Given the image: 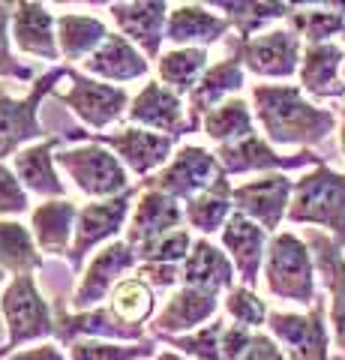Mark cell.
Wrapping results in <instances>:
<instances>
[{"instance_id": "obj_1", "label": "cell", "mask_w": 345, "mask_h": 360, "mask_svg": "<svg viewBox=\"0 0 345 360\" xmlns=\"http://www.w3.org/2000/svg\"><path fill=\"white\" fill-rule=\"evenodd\" d=\"M255 120L271 144H318L333 129V115L313 105L294 84H255Z\"/></svg>"}, {"instance_id": "obj_2", "label": "cell", "mask_w": 345, "mask_h": 360, "mask_svg": "<svg viewBox=\"0 0 345 360\" xmlns=\"http://www.w3.org/2000/svg\"><path fill=\"white\" fill-rule=\"evenodd\" d=\"M0 315L6 321V345L0 360L15 354L25 345L51 342L58 336V321L46 295L37 285V276H13L0 295Z\"/></svg>"}, {"instance_id": "obj_3", "label": "cell", "mask_w": 345, "mask_h": 360, "mask_svg": "<svg viewBox=\"0 0 345 360\" xmlns=\"http://www.w3.org/2000/svg\"><path fill=\"white\" fill-rule=\"evenodd\" d=\"M70 78V66H51L30 84L27 96H9L0 90V162L6 156H15L18 150L42 141V123L39 108L42 99L58 94V84Z\"/></svg>"}, {"instance_id": "obj_4", "label": "cell", "mask_w": 345, "mask_h": 360, "mask_svg": "<svg viewBox=\"0 0 345 360\" xmlns=\"http://www.w3.org/2000/svg\"><path fill=\"white\" fill-rule=\"evenodd\" d=\"M58 168L72 180L75 189L84 193L91 201H108V198H117V195H124L126 189H132L126 165L108 148L93 144V141L75 144V148H60Z\"/></svg>"}, {"instance_id": "obj_5", "label": "cell", "mask_w": 345, "mask_h": 360, "mask_svg": "<svg viewBox=\"0 0 345 360\" xmlns=\"http://www.w3.org/2000/svg\"><path fill=\"white\" fill-rule=\"evenodd\" d=\"M264 283L267 291L280 300L309 307L315 303V274H313V255L306 243L297 234H273L264 255Z\"/></svg>"}, {"instance_id": "obj_6", "label": "cell", "mask_w": 345, "mask_h": 360, "mask_svg": "<svg viewBox=\"0 0 345 360\" xmlns=\"http://www.w3.org/2000/svg\"><path fill=\"white\" fill-rule=\"evenodd\" d=\"M288 219L325 225L337 234L339 243H345V174L330 172L327 165H315L309 174L294 180Z\"/></svg>"}, {"instance_id": "obj_7", "label": "cell", "mask_w": 345, "mask_h": 360, "mask_svg": "<svg viewBox=\"0 0 345 360\" xmlns=\"http://www.w3.org/2000/svg\"><path fill=\"white\" fill-rule=\"evenodd\" d=\"M66 139L103 144L126 165V172L138 177H153L157 172H162L171 162L177 144V139H171V135H160L141 127H124L117 132H66Z\"/></svg>"}, {"instance_id": "obj_8", "label": "cell", "mask_w": 345, "mask_h": 360, "mask_svg": "<svg viewBox=\"0 0 345 360\" xmlns=\"http://www.w3.org/2000/svg\"><path fill=\"white\" fill-rule=\"evenodd\" d=\"M138 186L126 189L124 195L108 198V201H91V205L79 207V219H75V238H72V250H70V264L72 270H84L87 255L99 246H108L117 240L120 231H126L132 207L138 198Z\"/></svg>"}, {"instance_id": "obj_9", "label": "cell", "mask_w": 345, "mask_h": 360, "mask_svg": "<svg viewBox=\"0 0 345 360\" xmlns=\"http://www.w3.org/2000/svg\"><path fill=\"white\" fill-rule=\"evenodd\" d=\"M222 177H228V174L222 172V165H219L214 150L198 148V144H183V148L174 150L171 162L153 177L141 180V186L144 189H160V193L171 195L174 201L186 205V201H193L202 193H207L210 186H216Z\"/></svg>"}, {"instance_id": "obj_10", "label": "cell", "mask_w": 345, "mask_h": 360, "mask_svg": "<svg viewBox=\"0 0 345 360\" xmlns=\"http://www.w3.org/2000/svg\"><path fill=\"white\" fill-rule=\"evenodd\" d=\"M66 82H70V90H58L54 96L93 132L108 129L111 123H117L132 105V96L126 94V87L105 84L93 75L79 72L75 66H70V78H66Z\"/></svg>"}, {"instance_id": "obj_11", "label": "cell", "mask_w": 345, "mask_h": 360, "mask_svg": "<svg viewBox=\"0 0 345 360\" xmlns=\"http://www.w3.org/2000/svg\"><path fill=\"white\" fill-rule=\"evenodd\" d=\"M132 267H138V255H136V246L132 243L115 240V243L103 246L82 270L79 285H75L72 297H70L72 312H87V309L103 307L108 295L115 291V285L124 283Z\"/></svg>"}, {"instance_id": "obj_12", "label": "cell", "mask_w": 345, "mask_h": 360, "mask_svg": "<svg viewBox=\"0 0 345 360\" xmlns=\"http://www.w3.org/2000/svg\"><path fill=\"white\" fill-rule=\"evenodd\" d=\"M235 58L261 78H292L300 70L304 51L294 30H267L252 39H237Z\"/></svg>"}, {"instance_id": "obj_13", "label": "cell", "mask_w": 345, "mask_h": 360, "mask_svg": "<svg viewBox=\"0 0 345 360\" xmlns=\"http://www.w3.org/2000/svg\"><path fill=\"white\" fill-rule=\"evenodd\" d=\"M126 117L132 127L160 132V135H171V139H181L189 135V115H186V99L177 96L174 90H169L162 82H148L136 96H132V105L126 111Z\"/></svg>"}, {"instance_id": "obj_14", "label": "cell", "mask_w": 345, "mask_h": 360, "mask_svg": "<svg viewBox=\"0 0 345 360\" xmlns=\"http://www.w3.org/2000/svg\"><path fill=\"white\" fill-rule=\"evenodd\" d=\"M111 18L117 25V33L126 37L148 60H160L165 27H169L171 6L165 0H132V4H111Z\"/></svg>"}, {"instance_id": "obj_15", "label": "cell", "mask_w": 345, "mask_h": 360, "mask_svg": "<svg viewBox=\"0 0 345 360\" xmlns=\"http://www.w3.org/2000/svg\"><path fill=\"white\" fill-rule=\"evenodd\" d=\"M267 330L280 348H285L288 360H327V328H325V307L315 303L313 312H271Z\"/></svg>"}, {"instance_id": "obj_16", "label": "cell", "mask_w": 345, "mask_h": 360, "mask_svg": "<svg viewBox=\"0 0 345 360\" xmlns=\"http://www.w3.org/2000/svg\"><path fill=\"white\" fill-rule=\"evenodd\" d=\"M292 193H294V180H288L285 174H264L261 180H249V184L235 186L231 198H235L237 213L259 222L267 234H273L280 229L282 217H288Z\"/></svg>"}, {"instance_id": "obj_17", "label": "cell", "mask_w": 345, "mask_h": 360, "mask_svg": "<svg viewBox=\"0 0 345 360\" xmlns=\"http://www.w3.org/2000/svg\"><path fill=\"white\" fill-rule=\"evenodd\" d=\"M214 153L222 165V172L228 177L231 174H252V172L282 174V172H292V168H304L309 162L321 165V156L309 153V150H300L297 156H280L271 148V141L259 139V132L249 135V139H243V141H235V144H222V148H216Z\"/></svg>"}, {"instance_id": "obj_18", "label": "cell", "mask_w": 345, "mask_h": 360, "mask_svg": "<svg viewBox=\"0 0 345 360\" xmlns=\"http://www.w3.org/2000/svg\"><path fill=\"white\" fill-rule=\"evenodd\" d=\"M219 312V295H210L202 288L181 285L171 291V297L165 300V307L153 319V336H183L195 333L216 319Z\"/></svg>"}, {"instance_id": "obj_19", "label": "cell", "mask_w": 345, "mask_h": 360, "mask_svg": "<svg viewBox=\"0 0 345 360\" xmlns=\"http://www.w3.org/2000/svg\"><path fill=\"white\" fill-rule=\"evenodd\" d=\"M219 243L228 252L231 264H235L240 285H259V274L264 270V255H267V231L259 222H252L243 213H231L226 229L219 231Z\"/></svg>"}, {"instance_id": "obj_20", "label": "cell", "mask_w": 345, "mask_h": 360, "mask_svg": "<svg viewBox=\"0 0 345 360\" xmlns=\"http://www.w3.org/2000/svg\"><path fill=\"white\" fill-rule=\"evenodd\" d=\"M243 84H247V70H243V63L235 58V54L216 60L214 66H207V72L198 78L193 94L186 96V115H189L193 132L202 127V120L210 115V111L235 96Z\"/></svg>"}, {"instance_id": "obj_21", "label": "cell", "mask_w": 345, "mask_h": 360, "mask_svg": "<svg viewBox=\"0 0 345 360\" xmlns=\"http://www.w3.org/2000/svg\"><path fill=\"white\" fill-rule=\"evenodd\" d=\"M186 217H183V205L174 201L171 195L160 193V189H144L136 198V207H132V217L126 225V243L141 246L153 238H162L174 229H183Z\"/></svg>"}, {"instance_id": "obj_22", "label": "cell", "mask_w": 345, "mask_h": 360, "mask_svg": "<svg viewBox=\"0 0 345 360\" xmlns=\"http://www.w3.org/2000/svg\"><path fill=\"white\" fill-rule=\"evenodd\" d=\"M228 30L231 21L214 9L202 4H177L169 15L165 42H171L174 49H210L228 37Z\"/></svg>"}, {"instance_id": "obj_23", "label": "cell", "mask_w": 345, "mask_h": 360, "mask_svg": "<svg viewBox=\"0 0 345 360\" xmlns=\"http://www.w3.org/2000/svg\"><path fill=\"white\" fill-rule=\"evenodd\" d=\"M84 72L99 78L105 84H117L124 87L126 82H138V78H148L150 72V60L141 54V49H136L126 37L120 33H111V37L99 45V49L84 60Z\"/></svg>"}, {"instance_id": "obj_24", "label": "cell", "mask_w": 345, "mask_h": 360, "mask_svg": "<svg viewBox=\"0 0 345 360\" xmlns=\"http://www.w3.org/2000/svg\"><path fill=\"white\" fill-rule=\"evenodd\" d=\"M58 144L60 139H42L13 156V172L27 193L39 195L42 201L66 198V184L58 174Z\"/></svg>"}, {"instance_id": "obj_25", "label": "cell", "mask_w": 345, "mask_h": 360, "mask_svg": "<svg viewBox=\"0 0 345 360\" xmlns=\"http://www.w3.org/2000/svg\"><path fill=\"white\" fill-rule=\"evenodd\" d=\"M13 42L21 54L42 60H60L58 45V18L48 13V6L21 0L13 13Z\"/></svg>"}, {"instance_id": "obj_26", "label": "cell", "mask_w": 345, "mask_h": 360, "mask_svg": "<svg viewBox=\"0 0 345 360\" xmlns=\"http://www.w3.org/2000/svg\"><path fill=\"white\" fill-rule=\"evenodd\" d=\"M235 274L237 270L222 246H216L210 238H198L193 243V252L181 264V285L222 295V291L235 288Z\"/></svg>"}, {"instance_id": "obj_27", "label": "cell", "mask_w": 345, "mask_h": 360, "mask_svg": "<svg viewBox=\"0 0 345 360\" xmlns=\"http://www.w3.org/2000/svg\"><path fill=\"white\" fill-rule=\"evenodd\" d=\"M75 219H79V205L72 198L42 201L30 210V231L37 238L39 252L48 255H70L75 238Z\"/></svg>"}, {"instance_id": "obj_28", "label": "cell", "mask_w": 345, "mask_h": 360, "mask_svg": "<svg viewBox=\"0 0 345 360\" xmlns=\"http://www.w3.org/2000/svg\"><path fill=\"white\" fill-rule=\"evenodd\" d=\"M342 63L345 54L337 42L306 45L300 60V84L313 96H337L342 90Z\"/></svg>"}, {"instance_id": "obj_29", "label": "cell", "mask_w": 345, "mask_h": 360, "mask_svg": "<svg viewBox=\"0 0 345 360\" xmlns=\"http://www.w3.org/2000/svg\"><path fill=\"white\" fill-rule=\"evenodd\" d=\"M108 37H111L108 25L96 15H79V13L58 15V45L66 66L84 63Z\"/></svg>"}, {"instance_id": "obj_30", "label": "cell", "mask_w": 345, "mask_h": 360, "mask_svg": "<svg viewBox=\"0 0 345 360\" xmlns=\"http://www.w3.org/2000/svg\"><path fill=\"white\" fill-rule=\"evenodd\" d=\"M235 186H231L228 177H222L216 186H210L207 193H202L198 198L186 201L183 205V217L189 231H202L204 238L207 234H216L226 229V222L235 213Z\"/></svg>"}, {"instance_id": "obj_31", "label": "cell", "mask_w": 345, "mask_h": 360, "mask_svg": "<svg viewBox=\"0 0 345 360\" xmlns=\"http://www.w3.org/2000/svg\"><path fill=\"white\" fill-rule=\"evenodd\" d=\"M0 267L9 276H33L42 267L37 238L18 219H0Z\"/></svg>"}, {"instance_id": "obj_32", "label": "cell", "mask_w": 345, "mask_h": 360, "mask_svg": "<svg viewBox=\"0 0 345 360\" xmlns=\"http://www.w3.org/2000/svg\"><path fill=\"white\" fill-rule=\"evenodd\" d=\"M207 63H210L207 49H171L160 54L157 75L165 87L186 99L198 84V78L207 72Z\"/></svg>"}, {"instance_id": "obj_33", "label": "cell", "mask_w": 345, "mask_h": 360, "mask_svg": "<svg viewBox=\"0 0 345 360\" xmlns=\"http://www.w3.org/2000/svg\"><path fill=\"white\" fill-rule=\"evenodd\" d=\"M202 129L219 148L222 144L243 141V139H249V135H255V111L243 103L240 96H231L202 120Z\"/></svg>"}, {"instance_id": "obj_34", "label": "cell", "mask_w": 345, "mask_h": 360, "mask_svg": "<svg viewBox=\"0 0 345 360\" xmlns=\"http://www.w3.org/2000/svg\"><path fill=\"white\" fill-rule=\"evenodd\" d=\"M105 307L136 328H144L150 319H157V291H153L141 276H126L117 283L115 291L108 295Z\"/></svg>"}, {"instance_id": "obj_35", "label": "cell", "mask_w": 345, "mask_h": 360, "mask_svg": "<svg viewBox=\"0 0 345 360\" xmlns=\"http://www.w3.org/2000/svg\"><path fill=\"white\" fill-rule=\"evenodd\" d=\"M313 246L318 252V264L325 270L327 291H330V321L337 333L339 348H345V262L337 246H330L325 238H313Z\"/></svg>"}, {"instance_id": "obj_36", "label": "cell", "mask_w": 345, "mask_h": 360, "mask_svg": "<svg viewBox=\"0 0 345 360\" xmlns=\"http://www.w3.org/2000/svg\"><path fill=\"white\" fill-rule=\"evenodd\" d=\"M70 360H153L157 342H105V340H75L66 345Z\"/></svg>"}, {"instance_id": "obj_37", "label": "cell", "mask_w": 345, "mask_h": 360, "mask_svg": "<svg viewBox=\"0 0 345 360\" xmlns=\"http://www.w3.org/2000/svg\"><path fill=\"white\" fill-rule=\"evenodd\" d=\"M216 9L226 13L231 27L237 30V39H252L255 30L264 27L267 21L292 15V6L285 4H216Z\"/></svg>"}, {"instance_id": "obj_38", "label": "cell", "mask_w": 345, "mask_h": 360, "mask_svg": "<svg viewBox=\"0 0 345 360\" xmlns=\"http://www.w3.org/2000/svg\"><path fill=\"white\" fill-rule=\"evenodd\" d=\"M226 330V321L214 319L204 328H198L195 333H183V336H160V340L171 348V352L183 354L189 360H222L219 357V340Z\"/></svg>"}, {"instance_id": "obj_39", "label": "cell", "mask_w": 345, "mask_h": 360, "mask_svg": "<svg viewBox=\"0 0 345 360\" xmlns=\"http://www.w3.org/2000/svg\"><path fill=\"white\" fill-rule=\"evenodd\" d=\"M193 231L189 229H174L162 238H153L148 243L136 246L138 264H183L186 255L193 252Z\"/></svg>"}, {"instance_id": "obj_40", "label": "cell", "mask_w": 345, "mask_h": 360, "mask_svg": "<svg viewBox=\"0 0 345 360\" xmlns=\"http://www.w3.org/2000/svg\"><path fill=\"white\" fill-rule=\"evenodd\" d=\"M288 25L300 39H306L309 45H321L342 30L345 15L333 13V9H292Z\"/></svg>"}, {"instance_id": "obj_41", "label": "cell", "mask_w": 345, "mask_h": 360, "mask_svg": "<svg viewBox=\"0 0 345 360\" xmlns=\"http://www.w3.org/2000/svg\"><path fill=\"white\" fill-rule=\"evenodd\" d=\"M222 309L235 324L247 330H255L259 333L261 324L271 319V312H267V303L255 295L249 285H235L231 291H226V300H222Z\"/></svg>"}, {"instance_id": "obj_42", "label": "cell", "mask_w": 345, "mask_h": 360, "mask_svg": "<svg viewBox=\"0 0 345 360\" xmlns=\"http://www.w3.org/2000/svg\"><path fill=\"white\" fill-rule=\"evenodd\" d=\"M13 13H15V4H0V78L30 82L33 70L13 54Z\"/></svg>"}, {"instance_id": "obj_43", "label": "cell", "mask_w": 345, "mask_h": 360, "mask_svg": "<svg viewBox=\"0 0 345 360\" xmlns=\"http://www.w3.org/2000/svg\"><path fill=\"white\" fill-rule=\"evenodd\" d=\"M30 210V193L13 172V165L0 162V219H18Z\"/></svg>"}, {"instance_id": "obj_44", "label": "cell", "mask_w": 345, "mask_h": 360, "mask_svg": "<svg viewBox=\"0 0 345 360\" xmlns=\"http://www.w3.org/2000/svg\"><path fill=\"white\" fill-rule=\"evenodd\" d=\"M252 336H255V330H247V328H240V324H226L222 340H219V357L222 360H243L252 345Z\"/></svg>"}, {"instance_id": "obj_45", "label": "cell", "mask_w": 345, "mask_h": 360, "mask_svg": "<svg viewBox=\"0 0 345 360\" xmlns=\"http://www.w3.org/2000/svg\"><path fill=\"white\" fill-rule=\"evenodd\" d=\"M153 291L157 288H181V264H138V274Z\"/></svg>"}, {"instance_id": "obj_46", "label": "cell", "mask_w": 345, "mask_h": 360, "mask_svg": "<svg viewBox=\"0 0 345 360\" xmlns=\"http://www.w3.org/2000/svg\"><path fill=\"white\" fill-rule=\"evenodd\" d=\"M243 360H288V354L282 352L280 342H276L271 333H255L249 352Z\"/></svg>"}, {"instance_id": "obj_47", "label": "cell", "mask_w": 345, "mask_h": 360, "mask_svg": "<svg viewBox=\"0 0 345 360\" xmlns=\"http://www.w3.org/2000/svg\"><path fill=\"white\" fill-rule=\"evenodd\" d=\"M6 360H66V354L60 352L58 342H39L33 348H21V352L9 354Z\"/></svg>"}, {"instance_id": "obj_48", "label": "cell", "mask_w": 345, "mask_h": 360, "mask_svg": "<svg viewBox=\"0 0 345 360\" xmlns=\"http://www.w3.org/2000/svg\"><path fill=\"white\" fill-rule=\"evenodd\" d=\"M153 360H189V357H183V354H177V352H171V348H165V352H160Z\"/></svg>"}, {"instance_id": "obj_49", "label": "cell", "mask_w": 345, "mask_h": 360, "mask_svg": "<svg viewBox=\"0 0 345 360\" xmlns=\"http://www.w3.org/2000/svg\"><path fill=\"white\" fill-rule=\"evenodd\" d=\"M6 276H9V274H6V270H4V267H0V285H4V283H6Z\"/></svg>"}, {"instance_id": "obj_50", "label": "cell", "mask_w": 345, "mask_h": 360, "mask_svg": "<svg viewBox=\"0 0 345 360\" xmlns=\"http://www.w3.org/2000/svg\"><path fill=\"white\" fill-rule=\"evenodd\" d=\"M342 150H345V115H342Z\"/></svg>"}]
</instances>
